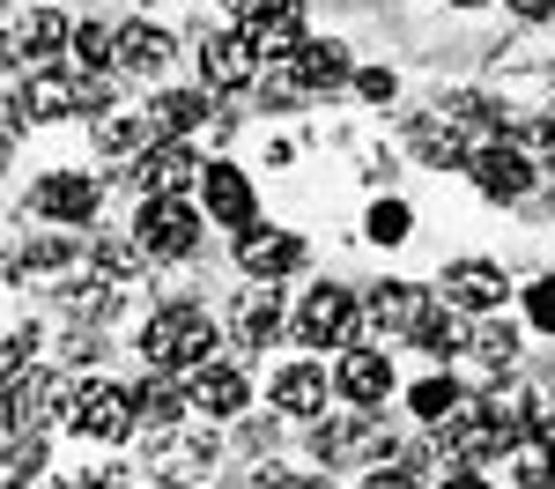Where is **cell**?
Returning <instances> with one entry per match:
<instances>
[{
	"label": "cell",
	"instance_id": "1f68e13d",
	"mask_svg": "<svg viewBox=\"0 0 555 489\" xmlns=\"http://www.w3.org/2000/svg\"><path fill=\"white\" fill-rule=\"evenodd\" d=\"M38 475H44V445L38 438H30V445L15 438V452H8V482H38Z\"/></svg>",
	"mask_w": 555,
	"mask_h": 489
},
{
	"label": "cell",
	"instance_id": "d590c367",
	"mask_svg": "<svg viewBox=\"0 0 555 489\" xmlns=\"http://www.w3.org/2000/svg\"><path fill=\"white\" fill-rule=\"evenodd\" d=\"M67 260V245H60V237H38V245H30V267H60Z\"/></svg>",
	"mask_w": 555,
	"mask_h": 489
},
{
	"label": "cell",
	"instance_id": "ffe728a7",
	"mask_svg": "<svg viewBox=\"0 0 555 489\" xmlns=\"http://www.w3.org/2000/svg\"><path fill=\"white\" fill-rule=\"evenodd\" d=\"M52 44H75V30H67L52 8H38V15H23V23H15L8 52H15V60H52Z\"/></svg>",
	"mask_w": 555,
	"mask_h": 489
},
{
	"label": "cell",
	"instance_id": "74e56055",
	"mask_svg": "<svg viewBox=\"0 0 555 489\" xmlns=\"http://www.w3.org/2000/svg\"><path fill=\"white\" fill-rule=\"evenodd\" d=\"M533 149H541V156L555 164V119H533Z\"/></svg>",
	"mask_w": 555,
	"mask_h": 489
},
{
	"label": "cell",
	"instance_id": "e575fe53",
	"mask_svg": "<svg viewBox=\"0 0 555 489\" xmlns=\"http://www.w3.org/2000/svg\"><path fill=\"white\" fill-rule=\"evenodd\" d=\"M526 311H533V326H541V334H555V274L526 289Z\"/></svg>",
	"mask_w": 555,
	"mask_h": 489
},
{
	"label": "cell",
	"instance_id": "7a4b0ae2",
	"mask_svg": "<svg viewBox=\"0 0 555 489\" xmlns=\"http://www.w3.org/2000/svg\"><path fill=\"white\" fill-rule=\"evenodd\" d=\"M133 237H141L149 260H185V253L201 245V216L185 208V193H156V201H141Z\"/></svg>",
	"mask_w": 555,
	"mask_h": 489
},
{
	"label": "cell",
	"instance_id": "836d02e7",
	"mask_svg": "<svg viewBox=\"0 0 555 489\" xmlns=\"http://www.w3.org/2000/svg\"><path fill=\"white\" fill-rule=\"evenodd\" d=\"M356 96H363V104H392V96H400L392 67H363V75H356Z\"/></svg>",
	"mask_w": 555,
	"mask_h": 489
},
{
	"label": "cell",
	"instance_id": "9c48e42d",
	"mask_svg": "<svg viewBox=\"0 0 555 489\" xmlns=\"http://www.w3.org/2000/svg\"><path fill=\"white\" fill-rule=\"evenodd\" d=\"M237 267H245L253 282L297 274L304 267V237H289V230H245V237H237Z\"/></svg>",
	"mask_w": 555,
	"mask_h": 489
},
{
	"label": "cell",
	"instance_id": "4316f807",
	"mask_svg": "<svg viewBox=\"0 0 555 489\" xmlns=\"http://www.w3.org/2000/svg\"><path fill=\"white\" fill-rule=\"evenodd\" d=\"M363 237H371V245H400V237H415V216H408V201H378V208L363 216Z\"/></svg>",
	"mask_w": 555,
	"mask_h": 489
},
{
	"label": "cell",
	"instance_id": "d6a6232c",
	"mask_svg": "<svg viewBox=\"0 0 555 489\" xmlns=\"http://www.w3.org/2000/svg\"><path fill=\"white\" fill-rule=\"evenodd\" d=\"M474 349L489 356V363H512V356H518V326H481V334H474Z\"/></svg>",
	"mask_w": 555,
	"mask_h": 489
},
{
	"label": "cell",
	"instance_id": "4fadbf2b",
	"mask_svg": "<svg viewBox=\"0 0 555 489\" xmlns=\"http://www.w3.org/2000/svg\"><path fill=\"white\" fill-rule=\"evenodd\" d=\"M334 386H341L356 408H378V400L392 394V363H385V349H348L341 371H334Z\"/></svg>",
	"mask_w": 555,
	"mask_h": 489
},
{
	"label": "cell",
	"instance_id": "cb8c5ba5",
	"mask_svg": "<svg viewBox=\"0 0 555 489\" xmlns=\"http://www.w3.org/2000/svg\"><path fill=\"white\" fill-rule=\"evenodd\" d=\"M185 408H193V394H178V386H164V378H149V386L133 394V415H141L149 430H171Z\"/></svg>",
	"mask_w": 555,
	"mask_h": 489
},
{
	"label": "cell",
	"instance_id": "e0dca14e",
	"mask_svg": "<svg viewBox=\"0 0 555 489\" xmlns=\"http://www.w3.org/2000/svg\"><path fill=\"white\" fill-rule=\"evenodd\" d=\"M82 104H89V82H67V75H30V96H23L30 119H67Z\"/></svg>",
	"mask_w": 555,
	"mask_h": 489
},
{
	"label": "cell",
	"instance_id": "83f0119b",
	"mask_svg": "<svg viewBox=\"0 0 555 489\" xmlns=\"http://www.w3.org/2000/svg\"><path fill=\"white\" fill-rule=\"evenodd\" d=\"M415 349H429V356H452V349H460V319L429 305L423 319H415Z\"/></svg>",
	"mask_w": 555,
	"mask_h": 489
},
{
	"label": "cell",
	"instance_id": "ba28073f",
	"mask_svg": "<svg viewBox=\"0 0 555 489\" xmlns=\"http://www.w3.org/2000/svg\"><path fill=\"white\" fill-rule=\"evenodd\" d=\"M201 82H208V89H253L259 82V44L237 38V30L201 38Z\"/></svg>",
	"mask_w": 555,
	"mask_h": 489
},
{
	"label": "cell",
	"instance_id": "30bf717a",
	"mask_svg": "<svg viewBox=\"0 0 555 489\" xmlns=\"http://www.w3.org/2000/svg\"><path fill=\"white\" fill-rule=\"evenodd\" d=\"M504 289H512V282H504V267H496V260H452V267H444V297H452L460 311H496V305H504Z\"/></svg>",
	"mask_w": 555,
	"mask_h": 489
},
{
	"label": "cell",
	"instance_id": "5b68a950",
	"mask_svg": "<svg viewBox=\"0 0 555 489\" xmlns=\"http://www.w3.org/2000/svg\"><path fill=\"white\" fill-rule=\"evenodd\" d=\"M133 193L141 201H156V193H185V185H201V164H193V149L178 141V133H164V141H149L141 156H133Z\"/></svg>",
	"mask_w": 555,
	"mask_h": 489
},
{
	"label": "cell",
	"instance_id": "277c9868",
	"mask_svg": "<svg viewBox=\"0 0 555 489\" xmlns=\"http://www.w3.org/2000/svg\"><path fill=\"white\" fill-rule=\"evenodd\" d=\"M467 171H474V185H481L489 201H526L541 164H533V156H526L518 141H481V149L467 156Z\"/></svg>",
	"mask_w": 555,
	"mask_h": 489
},
{
	"label": "cell",
	"instance_id": "2e32d148",
	"mask_svg": "<svg viewBox=\"0 0 555 489\" xmlns=\"http://www.w3.org/2000/svg\"><path fill=\"white\" fill-rule=\"evenodd\" d=\"M289 67H297V82H304V89H341L348 75H356V67H348V44H341V38H326V44L304 38V52L289 60Z\"/></svg>",
	"mask_w": 555,
	"mask_h": 489
},
{
	"label": "cell",
	"instance_id": "d4e9b609",
	"mask_svg": "<svg viewBox=\"0 0 555 489\" xmlns=\"http://www.w3.org/2000/svg\"><path fill=\"white\" fill-rule=\"evenodd\" d=\"M415 149H423V164H467L474 156L467 141H460V119H444V112L429 127H415Z\"/></svg>",
	"mask_w": 555,
	"mask_h": 489
},
{
	"label": "cell",
	"instance_id": "f1b7e54d",
	"mask_svg": "<svg viewBox=\"0 0 555 489\" xmlns=\"http://www.w3.org/2000/svg\"><path fill=\"white\" fill-rule=\"evenodd\" d=\"M408 400H415V415H423V423H444V415L460 408V386H452V378H423Z\"/></svg>",
	"mask_w": 555,
	"mask_h": 489
},
{
	"label": "cell",
	"instance_id": "6da1fadb",
	"mask_svg": "<svg viewBox=\"0 0 555 489\" xmlns=\"http://www.w3.org/2000/svg\"><path fill=\"white\" fill-rule=\"evenodd\" d=\"M141 363H149V371H201V363H215V319H208V305L178 297V305L156 311V319L141 326Z\"/></svg>",
	"mask_w": 555,
	"mask_h": 489
},
{
	"label": "cell",
	"instance_id": "8fae6325",
	"mask_svg": "<svg viewBox=\"0 0 555 489\" xmlns=\"http://www.w3.org/2000/svg\"><path fill=\"white\" fill-rule=\"evenodd\" d=\"M201 201H208L215 222L253 230V178L237 171V164H208V171H201Z\"/></svg>",
	"mask_w": 555,
	"mask_h": 489
},
{
	"label": "cell",
	"instance_id": "f35d334b",
	"mask_svg": "<svg viewBox=\"0 0 555 489\" xmlns=\"http://www.w3.org/2000/svg\"><path fill=\"white\" fill-rule=\"evenodd\" d=\"M533 438H541V445H555V408H541V415H533Z\"/></svg>",
	"mask_w": 555,
	"mask_h": 489
},
{
	"label": "cell",
	"instance_id": "ab89813d",
	"mask_svg": "<svg viewBox=\"0 0 555 489\" xmlns=\"http://www.w3.org/2000/svg\"><path fill=\"white\" fill-rule=\"evenodd\" d=\"M518 15H555V0H512Z\"/></svg>",
	"mask_w": 555,
	"mask_h": 489
},
{
	"label": "cell",
	"instance_id": "44dd1931",
	"mask_svg": "<svg viewBox=\"0 0 555 489\" xmlns=\"http://www.w3.org/2000/svg\"><path fill=\"white\" fill-rule=\"evenodd\" d=\"M423 311H429V297L415 282H378V289H371V319H378V326H408V334H415Z\"/></svg>",
	"mask_w": 555,
	"mask_h": 489
},
{
	"label": "cell",
	"instance_id": "7c38bea8",
	"mask_svg": "<svg viewBox=\"0 0 555 489\" xmlns=\"http://www.w3.org/2000/svg\"><path fill=\"white\" fill-rule=\"evenodd\" d=\"M245 400H253L245 371H230V363H201V371H193V408H201V415L230 423V415H245Z\"/></svg>",
	"mask_w": 555,
	"mask_h": 489
},
{
	"label": "cell",
	"instance_id": "52a82bcc",
	"mask_svg": "<svg viewBox=\"0 0 555 489\" xmlns=\"http://www.w3.org/2000/svg\"><path fill=\"white\" fill-rule=\"evenodd\" d=\"M356 319H363V305L348 289H311L297 311V334H304V349H348Z\"/></svg>",
	"mask_w": 555,
	"mask_h": 489
},
{
	"label": "cell",
	"instance_id": "ac0fdd59",
	"mask_svg": "<svg viewBox=\"0 0 555 489\" xmlns=\"http://www.w3.org/2000/svg\"><path fill=\"white\" fill-rule=\"evenodd\" d=\"M171 52H178L171 30H156V23H127L119 30V67H133V75H156Z\"/></svg>",
	"mask_w": 555,
	"mask_h": 489
},
{
	"label": "cell",
	"instance_id": "60d3db41",
	"mask_svg": "<svg viewBox=\"0 0 555 489\" xmlns=\"http://www.w3.org/2000/svg\"><path fill=\"white\" fill-rule=\"evenodd\" d=\"M452 8H481V0H452Z\"/></svg>",
	"mask_w": 555,
	"mask_h": 489
},
{
	"label": "cell",
	"instance_id": "4dcf8cb0",
	"mask_svg": "<svg viewBox=\"0 0 555 489\" xmlns=\"http://www.w3.org/2000/svg\"><path fill=\"white\" fill-rule=\"evenodd\" d=\"M548 475H555V445L533 438V445H518V452H512V482H548Z\"/></svg>",
	"mask_w": 555,
	"mask_h": 489
},
{
	"label": "cell",
	"instance_id": "7402d4cb",
	"mask_svg": "<svg viewBox=\"0 0 555 489\" xmlns=\"http://www.w3.org/2000/svg\"><path fill=\"white\" fill-rule=\"evenodd\" d=\"M149 119H156V133H185L193 127H208V96H193V89H164L156 104H149Z\"/></svg>",
	"mask_w": 555,
	"mask_h": 489
},
{
	"label": "cell",
	"instance_id": "8d00e7d4",
	"mask_svg": "<svg viewBox=\"0 0 555 489\" xmlns=\"http://www.w3.org/2000/svg\"><path fill=\"white\" fill-rule=\"evenodd\" d=\"M222 8H230V15H237V23L253 30V23H259V15H267V8H274V0H222Z\"/></svg>",
	"mask_w": 555,
	"mask_h": 489
},
{
	"label": "cell",
	"instance_id": "9a60e30c",
	"mask_svg": "<svg viewBox=\"0 0 555 489\" xmlns=\"http://www.w3.org/2000/svg\"><path fill=\"white\" fill-rule=\"evenodd\" d=\"M274 408L282 415H319L326 408V371L319 363H282L274 371Z\"/></svg>",
	"mask_w": 555,
	"mask_h": 489
},
{
	"label": "cell",
	"instance_id": "484cf974",
	"mask_svg": "<svg viewBox=\"0 0 555 489\" xmlns=\"http://www.w3.org/2000/svg\"><path fill=\"white\" fill-rule=\"evenodd\" d=\"M119 60V30H96V23H75V67L82 75H104Z\"/></svg>",
	"mask_w": 555,
	"mask_h": 489
},
{
	"label": "cell",
	"instance_id": "d6986e66",
	"mask_svg": "<svg viewBox=\"0 0 555 489\" xmlns=\"http://www.w3.org/2000/svg\"><path fill=\"white\" fill-rule=\"evenodd\" d=\"M274 334H282V297L274 289H245L237 297V342L245 349H267Z\"/></svg>",
	"mask_w": 555,
	"mask_h": 489
},
{
	"label": "cell",
	"instance_id": "3957f363",
	"mask_svg": "<svg viewBox=\"0 0 555 489\" xmlns=\"http://www.w3.org/2000/svg\"><path fill=\"white\" fill-rule=\"evenodd\" d=\"M67 423H75V438H127L133 423V394H119V386H104V378H89V386H75L67 394Z\"/></svg>",
	"mask_w": 555,
	"mask_h": 489
},
{
	"label": "cell",
	"instance_id": "f546056e",
	"mask_svg": "<svg viewBox=\"0 0 555 489\" xmlns=\"http://www.w3.org/2000/svg\"><path fill=\"white\" fill-rule=\"evenodd\" d=\"M141 260H149V253H141V237H104V245H96V267H104L112 282H127Z\"/></svg>",
	"mask_w": 555,
	"mask_h": 489
},
{
	"label": "cell",
	"instance_id": "603a6c76",
	"mask_svg": "<svg viewBox=\"0 0 555 489\" xmlns=\"http://www.w3.org/2000/svg\"><path fill=\"white\" fill-rule=\"evenodd\" d=\"M149 127H156V119H141V112H104V119H96V149H104V156H141V149H149Z\"/></svg>",
	"mask_w": 555,
	"mask_h": 489
},
{
	"label": "cell",
	"instance_id": "8992f818",
	"mask_svg": "<svg viewBox=\"0 0 555 489\" xmlns=\"http://www.w3.org/2000/svg\"><path fill=\"white\" fill-rule=\"evenodd\" d=\"M30 208H38L44 222H96L104 185H96L89 171H44L38 185H30Z\"/></svg>",
	"mask_w": 555,
	"mask_h": 489
},
{
	"label": "cell",
	"instance_id": "5bb4252c",
	"mask_svg": "<svg viewBox=\"0 0 555 489\" xmlns=\"http://www.w3.org/2000/svg\"><path fill=\"white\" fill-rule=\"evenodd\" d=\"M253 44H259V60H297L304 52V8L297 0H274L253 23Z\"/></svg>",
	"mask_w": 555,
	"mask_h": 489
}]
</instances>
